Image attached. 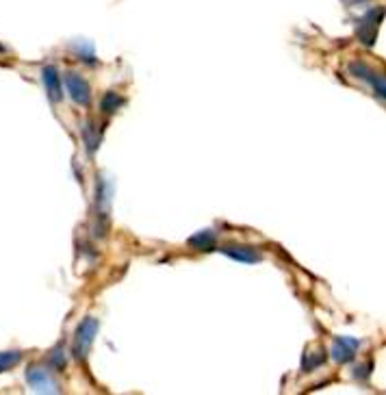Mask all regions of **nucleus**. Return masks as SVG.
<instances>
[{
  "mask_svg": "<svg viewBox=\"0 0 386 395\" xmlns=\"http://www.w3.org/2000/svg\"><path fill=\"white\" fill-rule=\"evenodd\" d=\"M100 324L96 317H87L83 319V324L78 326L76 330V337H74V354L76 358H87V354H90V348L94 344V337L98 332Z\"/></svg>",
  "mask_w": 386,
  "mask_h": 395,
  "instance_id": "1",
  "label": "nucleus"
},
{
  "mask_svg": "<svg viewBox=\"0 0 386 395\" xmlns=\"http://www.w3.org/2000/svg\"><path fill=\"white\" fill-rule=\"evenodd\" d=\"M61 79L65 83L69 98H72L74 102L85 104V106L92 102V87L81 74H76V72H65V76H61Z\"/></svg>",
  "mask_w": 386,
  "mask_h": 395,
  "instance_id": "2",
  "label": "nucleus"
},
{
  "mask_svg": "<svg viewBox=\"0 0 386 395\" xmlns=\"http://www.w3.org/2000/svg\"><path fill=\"white\" fill-rule=\"evenodd\" d=\"M349 72H352L354 76L367 81V83H371L374 89H376V94L384 100V94H386V85H384V76L378 74L376 70H371L367 63H358V61H352L349 63Z\"/></svg>",
  "mask_w": 386,
  "mask_h": 395,
  "instance_id": "3",
  "label": "nucleus"
},
{
  "mask_svg": "<svg viewBox=\"0 0 386 395\" xmlns=\"http://www.w3.org/2000/svg\"><path fill=\"white\" fill-rule=\"evenodd\" d=\"M26 380L37 393H59V385L52 380V376L48 373V369L31 367L28 373H26Z\"/></svg>",
  "mask_w": 386,
  "mask_h": 395,
  "instance_id": "4",
  "label": "nucleus"
},
{
  "mask_svg": "<svg viewBox=\"0 0 386 395\" xmlns=\"http://www.w3.org/2000/svg\"><path fill=\"white\" fill-rule=\"evenodd\" d=\"M360 348V341L352 337H337L332 344V358L337 363H349L356 356V350Z\"/></svg>",
  "mask_w": 386,
  "mask_h": 395,
  "instance_id": "5",
  "label": "nucleus"
},
{
  "mask_svg": "<svg viewBox=\"0 0 386 395\" xmlns=\"http://www.w3.org/2000/svg\"><path fill=\"white\" fill-rule=\"evenodd\" d=\"M42 76H44V85H46V92H48V98L52 102H59L63 98V79L59 76L57 67H44L42 70Z\"/></svg>",
  "mask_w": 386,
  "mask_h": 395,
  "instance_id": "6",
  "label": "nucleus"
},
{
  "mask_svg": "<svg viewBox=\"0 0 386 395\" xmlns=\"http://www.w3.org/2000/svg\"><path fill=\"white\" fill-rule=\"evenodd\" d=\"M219 252H224L226 257H230V259H235V261H239V263H260L262 261V257H260V252H256L254 248H248V245H224V248H219Z\"/></svg>",
  "mask_w": 386,
  "mask_h": 395,
  "instance_id": "7",
  "label": "nucleus"
},
{
  "mask_svg": "<svg viewBox=\"0 0 386 395\" xmlns=\"http://www.w3.org/2000/svg\"><path fill=\"white\" fill-rule=\"evenodd\" d=\"M187 243H189L191 248H196L198 252H208V250H213V248H215V243H217V235H215L213 230H200V232H196V235H193V237H189Z\"/></svg>",
  "mask_w": 386,
  "mask_h": 395,
  "instance_id": "8",
  "label": "nucleus"
},
{
  "mask_svg": "<svg viewBox=\"0 0 386 395\" xmlns=\"http://www.w3.org/2000/svg\"><path fill=\"white\" fill-rule=\"evenodd\" d=\"M124 104V100H121L115 92H109V94H104V98H102V102H100V106H102V111L107 113V115H111V113H115L119 106Z\"/></svg>",
  "mask_w": 386,
  "mask_h": 395,
  "instance_id": "9",
  "label": "nucleus"
},
{
  "mask_svg": "<svg viewBox=\"0 0 386 395\" xmlns=\"http://www.w3.org/2000/svg\"><path fill=\"white\" fill-rule=\"evenodd\" d=\"M83 137H85V143H87V150L96 152L98 143H100V137H102V131H94V133H92L90 122H87L85 127H83Z\"/></svg>",
  "mask_w": 386,
  "mask_h": 395,
  "instance_id": "10",
  "label": "nucleus"
},
{
  "mask_svg": "<svg viewBox=\"0 0 386 395\" xmlns=\"http://www.w3.org/2000/svg\"><path fill=\"white\" fill-rule=\"evenodd\" d=\"M20 361H22L20 352H0V373L15 367Z\"/></svg>",
  "mask_w": 386,
  "mask_h": 395,
  "instance_id": "11",
  "label": "nucleus"
},
{
  "mask_svg": "<svg viewBox=\"0 0 386 395\" xmlns=\"http://www.w3.org/2000/svg\"><path fill=\"white\" fill-rule=\"evenodd\" d=\"M50 363L55 365V367H63L65 365V358L61 356V348H57L55 352L50 354Z\"/></svg>",
  "mask_w": 386,
  "mask_h": 395,
  "instance_id": "12",
  "label": "nucleus"
},
{
  "mask_svg": "<svg viewBox=\"0 0 386 395\" xmlns=\"http://www.w3.org/2000/svg\"><path fill=\"white\" fill-rule=\"evenodd\" d=\"M5 50H7L5 46H0V55H3V52H5Z\"/></svg>",
  "mask_w": 386,
  "mask_h": 395,
  "instance_id": "13",
  "label": "nucleus"
}]
</instances>
